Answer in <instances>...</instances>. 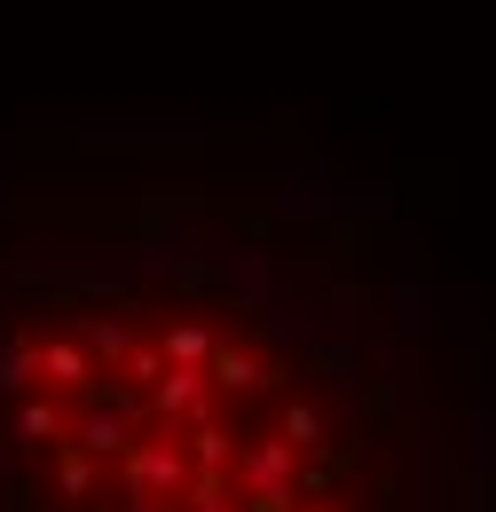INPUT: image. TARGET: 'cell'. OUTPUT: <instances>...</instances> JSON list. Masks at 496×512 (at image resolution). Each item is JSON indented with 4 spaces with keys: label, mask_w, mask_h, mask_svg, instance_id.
<instances>
[{
    "label": "cell",
    "mask_w": 496,
    "mask_h": 512,
    "mask_svg": "<svg viewBox=\"0 0 496 512\" xmlns=\"http://www.w3.org/2000/svg\"><path fill=\"white\" fill-rule=\"evenodd\" d=\"M0 512H496L481 316L378 182L0 166Z\"/></svg>",
    "instance_id": "1"
}]
</instances>
